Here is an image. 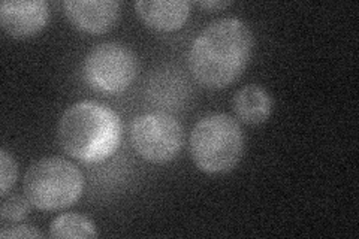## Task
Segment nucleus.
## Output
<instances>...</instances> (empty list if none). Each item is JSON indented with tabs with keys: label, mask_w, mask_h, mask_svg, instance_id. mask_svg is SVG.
I'll list each match as a JSON object with an SVG mask.
<instances>
[{
	"label": "nucleus",
	"mask_w": 359,
	"mask_h": 239,
	"mask_svg": "<svg viewBox=\"0 0 359 239\" xmlns=\"http://www.w3.org/2000/svg\"><path fill=\"white\" fill-rule=\"evenodd\" d=\"M255 38L240 18H220L202 30L190 45L187 63L196 81L220 90L243 75L250 62Z\"/></svg>",
	"instance_id": "nucleus-1"
},
{
	"label": "nucleus",
	"mask_w": 359,
	"mask_h": 239,
	"mask_svg": "<svg viewBox=\"0 0 359 239\" xmlns=\"http://www.w3.org/2000/svg\"><path fill=\"white\" fill-rule=\"evenodd\" d=\"M123 124L116 111L92 100L67 108L57 124L63 151L84 163H99L117 151Z\"/></svg>",
	"instance_id": "nucleus-2"
},
{
	"label": "nucleus",
	"mask_w": 359,
	"mask_h": 239,
	"mask_svg": "<svg viewBox=\"0 0 359 239\" xmlns=\"http://www.w3.org/2000/svg\"><path fill=\"white\" fill-rule=\"evenodd\" d=\"M244 133L240 123L228 114L201 118L190 135V154L207 174L229 172L241 161Z\"/></svg>",
	"instance_id": "nucleus-3"
},
{
	"label": "nucleus",
	"mask_w": 359,
	"mask_h": 239,
	"mask_svg": "<svg viewBox=\"0 0 359 239\" xmlns=\"http://www.w3.org/2000/svg\"><path fill=\"white\" fill-rule=\"evenodd\" d=\"M22 189L32 207L41 211H60L80 199L84 177L66 158L47 157L29 166Z\"/></svg>",
	"instance_id": "nucleus-4"
},
{
	"label": "nucleus",
	"mask_w": 359,
	"mask_h": 239,
	"mask_svg": "<svg viewBox=\"0 0 359 239\" xmlns=\"http://www.w3.org/2000/svg\"><path fill=\"white\" fill-rule=\"evenodd\" d=\"M83 74L87 84L96 92L105 95L121 93L137 78V54L120 42L99 43L87 54Z\"/></svg>",
	"instance_id": "nucleus-5"
},
{
	"label": "nucleus",
	"mask_w": 359,
	"mask_h": 239,
	"mask_svg": "<svg viewBox=\"0 0 359 239\" xmlns=\"http://www.w3.org/2000/svg\"><path fill=\"white\" fill-rule=\"evenodd\" d=\"M132 145L142 158L151 163L174 161L184 142L183 126L163 112L142 114L130 128Z\"/></svg>",
	"instance_id": "nucleus-6"
},
{
	"label": "nucleus",
	"mask_w": 359,
	"mask_h": 239,
	"mask_svg": "<svg viewBox=\"0 0 359 239\" xmlns=\"http://www.w3.org/2000/svg\"><path fill=\"white\" fill-rule=\"evenodd\" d=\"M50 8L43 0H4L0 4V26L9 36L26 39L47 26Z\"/></svg>",
	"instance_id": "nucleus-7"
},
{
	"label": "nucleus",
	"mask_w": 359,
	"mask_h": 239,
	"mask_svg": "<svg viewBox=\"0 0 359 239\" xmlns=\"http://www.w3.org/2000/svg\"><path fill=\"white\" fill-rule=\"evenodd\" d=\"M63 9L74 27L90 35L111 30L120 17L116 0H66Z\"/></svg>",
	"instance_id": "nucleus-8"
},
{
	"label": "nucleus",
	"mask_w": 359,
	"mask_h": 239,
	"mask_svg": "<svg viewBox=\"0 0 359 239\" xmlns=\"http://www.w3.org/2000/svg\"><path fill=\"white\" fill-rule=\"evenodd\" d=\"M140 18L150 29L172 32L184 26L190 14L186 0H140L135 4Z\"/></svg>",
	"instance_id": "nucleus-9"
},
{
	"label": "nucleus",
	"mask_w": 359,
	"mask_h": 239,
	"mask_svg": "<svg viewBox=\"0 0 359 239\" xmlns=\"http://www.w3.org/2000/svg\"><path fill=\"white\" fill-rule=\"evenodd\" d=\"M233 111L240 121L257 126V124L265 123L271 116L273 99L261 86H244L235 93Z\"/></svg>",
	"instance_id": "nucleus-10"
},
{
	"label": "nucleus",
	"mask_w": 359,
	"mask_h": 239,
	"mask_svg": "<svg viewBox=\"0 0 359 239\" xmlns=\"http://www.w3.org/2000/svg\"><path fill=\"white\" fill-rule=\"evenodd\" d=\"M51 238H96L97 231L86 215L69 212L55 217L50 226Z\"/></svg>",
	"instance_id": "nucleus-11"
},
{
	"label": "nucleus",
	"mask_w": 359,
	"mask_h": 239,
	"mask_svg": "<svg viewBox=\"0 0 359 239\" xmlns=\"http://www.w3.org/2000/svg\"><path fill=\"white\" fill-rule=\"evenodd\" d=\"M32 203L26 195L11 193L2 198L0 203V221L2 223H18L25 220L30 212Z\"/></svg>",
	"instance_id": "nucleus-12"
},
{
	"label": "nucleus",
	"mask_w": 359,
	"mask_h": 239,
	"mask_svg": "<svg viewBox=\"0 0 359 239\" xmlns=\"http://www.w3.org/2000/svg\"><path fill=\"white\" fill-rule=\"evenodd\" d=\"M18 177V166L15 158L5 148L0 150V196H6L9 189L15 184Z\"/></svg>",
	"instance_id": "nucleus-13"
},
{
	"label": "nucleus",
	"mask_w": 359,
	"mask_h": 239,
	"mask_svg": "<svg viewBox=\"0 0 359 239\" xmlns=\"http://www.w3.org/2000/svg\"><path fill=\"white\" fill-rule=\"evenodd\" d=\"M0 238L4 239H42L43 235L36 229V227L29 226V224H21V226H15V227H4L0 231Z\"/></svg>",
	"instance_id": "nucleus-14"
},
{
	"label": "nucleus",
	"mask_w": 359,
	"mask_h": 239,
	"mask_svg": "<svg viewBox=\"0 0 359 239\" xmlns=\"http://www.w3.org/2000/svg\"><path fill=\"white\" fill-rule=\"evenodd\" d=\"M198 5L204 9H224L232 5V2H219V0H204V2H198Z\"/></svg>",
	"instance_id": "nucleus-15"
}]
</instances>
